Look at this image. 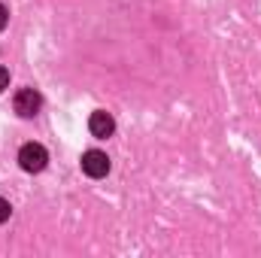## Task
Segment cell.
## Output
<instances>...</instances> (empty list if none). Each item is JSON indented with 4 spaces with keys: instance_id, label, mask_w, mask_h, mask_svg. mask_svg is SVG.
I'll return each instance as SVG.
<instances>
[{
    "instance_id": "1",
    "label": "cell",
    "mask_w": 261,
    "mask_h": 258,
    "mask_svg": "<svg viewBox=\"0 0 261 258\" xmlns=\"http://www.w3.org/2000/svg\"><path fill=\"white\" fill-rule=\"evenodd\" d=\"M46 161H49V152H46L40 143H24V146L18 149V164H21V170H28V173H40V170L46 167Z\"/></svg>"
},
{
    "instance_id": "2",
    "label": "cell",
    "mask_w": 261,
    "mask_h": 258,
    "mask_svg": "<svg viewBox=\"0 0 261 258\" xmlns=\"http://www.w3.org/2000/svg\"><path fill=\"white\" fill-rule=\"evenodd\" d=\"M12 107H15V113H18L21 119H34V116L40 113V107H43V97H40L37 88H21V91L15 94V100H12Z\"/></svg>"
},
{
    "instance_id": "3",
    "label": "cell",
    "mask_w": 261,
    "mask_h": 258,
    "mask_svg": "<svg viewBox=\"0 0 261 258\" xmlns=\"http://www.w3.org/2000/svg\"><path fill=\"white\" fill-rule=\"evenodd\" d=\"M82 173L91 176V179L107 176V173H110V158H107V152H100V149H88V152L82 155Z\"/></svg>"
},
{
    "instance_id": "4",
    "label": "cell",
    "mask_w": 261,
    "mask_h": 258,
    "mask_svg": "<svg viewBox=\"0 0 261 258\" xmlns=\"http://www.w3.org/2000/svg\"><path fill=\"white\" fill-rule=\"evenodd\" d=\"M88 131H91L97 140H107V137H113V131H116V119H113L107 110H94L91 119H88Z\"/></svg>"
},
{
    "instance_id": "5",
    "label": "cell",
    "mask_w": 261,
    "mask_h": 258,
    "mask_svg": "<svg viewBox=\"0 0 261 258\" xmlns=\"http://www.w3.org/2000/svg\"><path fill=\"white\" fill-rule=\"evenodd\" d=\"M9 216H12V207H9V200H6V197H0V225H3Z\"/></svg>"
},
{
    "instance_id": "6",
    "label": "cell",
    "mask_w": 261,
    "mask_h": 258,
    "mask_svg": "<svg viewBox=\"0 0 261 258\" xmlns=\"http://www.w3.org/2000/svg\"><path fill=\"white\" fill-rule=\"evenodd\" d=\"M6 85H9V70H6V67H0V91H3Z\"/></svg>"
},
{
    "instance_id": "7",
    "label": "cell",
    "mask_w": 261,
    "mask_h": 258,
    "mask_svg": "<svg viewBox=\"0 0 261 258\" xmlns=\"http://www.w3.org/2000/svg\"><path fill=\"white\" fill-rule=\"evenodd\" d=\"M6 21H9V12H6V6H3V3H0V31H3V28H6Z\"/></svg>"
}]
</instances>
